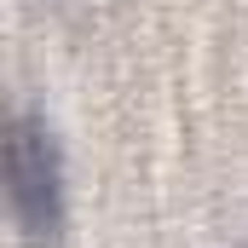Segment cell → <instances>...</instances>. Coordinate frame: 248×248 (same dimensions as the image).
Segmentation results:
<instances>
[{
  "label": "cell",
  "mask_w": 248,
  "mask_h": 248,
  "mask_svg": "<svg viewBox=\"0 0 248 248\" xmlns=\"http://www.w3.org/2000/svg\"><path fill=\"white\" fill-rule=\"evenodd\" d=\"M6 202H12V219L29 237H52L63 219L58 150H52V133L35 116H17L12 139H6Z\"/></svg>",
  "instance_id": "1"
}]
</instances>
